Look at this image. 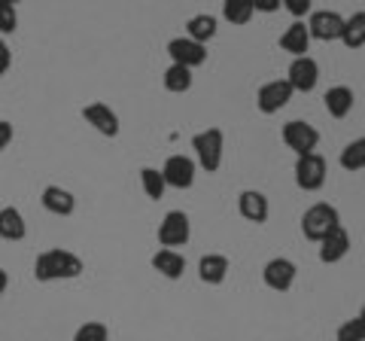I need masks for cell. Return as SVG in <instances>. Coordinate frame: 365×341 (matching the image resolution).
Masks as SVG:
<instances>
[{"instance_id": "obj_1", "label": "cell", "mask_w": 365, "mask_h": 341, "mask_svg": "<svg viewBox=\"0 0 365 341\" xmlns=\"http://www.w3.org/2000/svg\"><path fill=\"white\" fill-rule=\"evenodd\" d=\"M86 271V263L71 250H43L34 263V280L37 283H52V280H73Z\"/></svg>"}, {"instance_id": "obj_2", "label": "cell", "mask_w": 365, "mask_h": 341, "mask_svg": "<svg viewBox=\"0 0 365 341\" xmlns=\"http://www.w3.org/2000/svg\"><path fill=\"white\" fill-rule=\"evenodd\" d=\"M192 150H195V165L204 168L207 174H216L222 168L225 156V134L222 128H204L192 138Z\"/></svg>"}, {"instance_id": "obj_3", "label": "cell", "mask_w": 365, "mask_h": 341, "mask_svg": "<svg viewBox=\"0 0 365 341\" xmlns=\"http://www.w3.org/2000/svg\"><path fill=\"white\" fill-rule=\"evenodd\" d=\"M335 225H341V213L335 204H329V201H317L302 213V235L314 244L323 241Z\"/></svg>"}, {"instance_id": "obj_4", "label": "cell", "mask_w": 365, "mask_h": 341, "mask_svg": "<svg viewBox=\"0 0 365 341\" xmlns=\"http://www.w3.org/2000/svg\"><path fill=\"white\" fill-rule=\"evenodd\" d=\"M326 177H329V165L319 153L295 156V186L302 192H319L326 186Z\"/></svg>"}, {"instance_id": "obj_5", "label": "cell", "mask_w": 365, "mask_h": 341, "mask_svg": "<svg viewBox=\"0 0 365 341\" xmlns=\"http://www.w3.org/2000/svg\"><path fill=\"white\" fill-rule=\"evenodd\" d=\"M280 138H283V143H287L295 156L317 153V146H319V131L314 128L311 122H304V119H289L280 128Z\"/></svg>"}, {"instance_id": "obj_6", "label": "cell", "mask_w": 365, "mask_h": 341, "mask_svg": "<svg viewBox=\"0 0 365 341\" xmlns=\"http://www.w3.org/2000/svg\"><path fill=\"white\" fill-rule=\"evenodd\" d=\"M192 238V223H189V213L182 210H168L162 223H158V244L168 247V250H177V247H186Z\"/></svg>"}, {"instance_id": "obj_7", "label": "cell", "mask_w": 365, "mask_h": 341, "mask_svg": "<svg viewBox=\"0 0 365 341\" xmlns=\"http://www.w3.org/2000/svg\"><path fill=\"white\" fill-rule=\"evenodd\" d=\"M304 25L311 31V40L335 43V40H341V31H344V16L335 13V9H311Z\"/></svg>"}, {"instance_id": "obj_8", "label": "cell", "mask_w": 365, "mask_h": 341, "mask_svg": "<svg viewBox=\"0 0 365 341\" xmlns=\"http://www.w3.org/2000/svg\"><path fill=\"white\" fill-rule=\"evenodd\" d=\"M292 86L287 79H271V83H262L259 92H256V110L262 116H274V113H280L283 107L292 101Z\"/></svg>"}, {"instance_id": "obj_9", "label": "cell", "mask_w": 365, "mask_h": 341, "mask_svg": "<svg viewBox=\"0 0 365 341\" xmlns=\"http://www.w3.org/2000/svg\"><path fill=\"white\" fill-rule=\"evenodd\" d=\"M195 174H198V165H195V158H189V156H182V153H174V156H168V162L162 165V177H165V183L168 189H192L195 186Z\"/></svg>"}, {"instance_id": "obj_10", "label": "cell", "mask_w": 365, "mask_h": 341, "mask_svg": "<svg viewBox=\"0 0 365 341\" xmlns=\"http://www.w3.org/2000/svg\"><path fill=\"white\" fill-rule=\"evenodd\" d=\"M295 278H299V265L287 256H274L265 263V268H262V283L274 292H289Z\"/></svg>"}, {"instance_id": "obj_11", "label": "cell", "mask_w": 365, "mask_h": 341, "mask_svg": "<svg viewBox=\"0 0 365 341\" xmlns=\"http://www.w3.org/2000/svg\"><path fill=\"white\" fill-rule=\"evenodd\" d=\"M287 83L292 86V92H302V95H311L317 83H319V64L311 55H302V58H292L287 67Z\"/></svg>"}, {"instance_id": "obj_12", "label": "cell", "mask_w": 365, "mask_h": 341, "mask_svg": "<svg viewBox=\"0 0 365 341\" xmlns=\"http://www.w3.org/2000/svg\"><path fill=\"white\" fill-rule=\"evenodd\" d=\"M168 55H170V64H182V67H189V71H195V67L207 61V46L189 40L186 34H182V37L168 40Z\"/></svg>"}, {"instance_id": "obj_13", "label": "cell", "mask_w": 365, "mask_h": 341, "mask_svg": "<svg viewBox=\"0 0 365 341\" xmlns=\"http://www.w3.org/2000/svg\"><path fill=\"white\" fill-rule=\"evenodd\" d=\"M83 119L98 134H104V138H119V131H122L116 110H113L110 104H104V101H91V104H86L83 107Z\"/></svg>"}, {"instance_id": "obj_14", "label": "cell", "mask_w": 365, "mask_h": 341, "mask_svg": "<svg viewBox=\"0 0 365 341\" xmlns=\"http://www.w3.org/2000/svg\"><path fill=\"white\" fill-rule=\"evenodd\" d=\"M317 247H319V263H323V265H335V263H341V259L350 253L353 241H350V232L344 229V225H335V229L329 232Z\"/></svg>"}, {"instance_id": "obj_15", "label": "cell", "mask_w": 365, "mask_h": 341, "mask_svg": "<svg viewBox=\"0 0 365 341\" xmlns=\"http://www.w3.org/2000/svg\"><path fill=\"white\" fill-rule=\"evenodd\" d=\"M237 213L247 220V223H256V225H265L268 223V213H271V204L268 195L259 189H244L237 195Z\"/></svg>"}, {"instance_id": "obj_16", "label": "cell", "mask_w": 365, "mask_h": 341, "mask_svg": "<svg viewBox=\"0 0 365 341\" xmlns=\"http://www.w3.org/2000/svg\"><path fill=\"white\" fill-rule=\"evenodd\" d=\"M228 271H232V263H228V256H222V253H207L198 259V278H201V283H207V287H222Z\"/></svg>"}, {"instance_id": "obj_17", "label": "cell", "mask_w": 365, "mask_h": 341, "mask_svg": "<svg viewBox=\"0 0 365 341\" xmlns=\"http://www.w3.org/2000/svg\"><path fill=\"white\" fill-rule=\"evenodd\" d=\"M153 268L158 271L162 278H168V280H180L182 275H186V256L180 253V250H168V247H162V250H155L153 253Z\"/></svg>"}, {"instance_id": "obj_18", "label": "cell", "mask_w": 365, "mask_h": 341, "mask_svg": "<svg viewBox=\"0 0 365 341\" xmlns=\"http://www.w3.org/2000/svg\"><path fill=\"white\" fill-rule=\"evenodd\" d=\"M353 104H356V95H353L350 86H332L323 95V107L332 119H347L353 113Z\"/></svg>"}, {"instance_id": "obj_19", "label": "cell", "mask_w": 365, "mask_h": 341, "mask_svg": "<svg viewBox=\"0 0 365 341\" xmlns=\"http://www.w3.org/2000/svg\"><path fill=\"white\" fill-rule=\"evenodd\" d=\"M280 49L289 52L292 58H302V55H307V49H311V31H307L304 21L295 19L292 25L280 34Z\"/></svg>"}, {"instance_id": "obj_20", "label": "cell", "mask_w": 365, "mask_h": 341, "mask_svg": "<svg viewBox=\"0 0 365 341\" xmlns=\"http://www.w3.org/2000/svg\"><path fill=\"white\" fill-rule=\"evenodd\" d=\"M40 204L49 213H55V217H71V213L76 210V198L71 189L64 186H46L43 195H40Z\"/></svg>"}, {"instance_id": "obj_21", "label": "cell", "mask_w": 365, "mask_h": 341, "mask_svg": "<svg viewBox=\"0 0 365 341\" xmlns=\"http://www.w3.org/2000/svg\"><path fill=\"white\" fill-rule=\"evenodd\" d=\"M25 235H28V223L25 217H21V210L19 208H0V238L4 241H25Z\"/></svg>"}, {"instance_id": "obj_22", "label": "cell", "mask_w": 365, "mask_h": 341, "mask_svg": "<svg viewBox=\"0 0 365 341\" xmlns=\"http://www.w3.org/2000/svg\"><path fill=\"white\" fill-rule=\"evenodd\" d=\"M216 34H220V19L210 16V13H198L186 21V37L195 40V43H204V46H207Z\"/></svg>"}, {"instance_id": "obj_23", "label": "cell", "mask_w": 365, "mask_h": 341, "mask_svg": "<svg viewBox=\"0 0 365 341\" xmlns=\"http://www.w3.org/2000/svg\"><path fill=\"white\" fill-rule=\"evenodd\" d=\"M192 83H195V76H192L189 67H182V64H170L165 76H162V86H165V92L170 95H186Z\"/></svg>"}, {"instance_id": "obj_24", "label": "cell", "mask_w": 365, "mask_h": 341, "mask_svg": "<svg viewBox=\"0 0 365 341\" xmlns=\"http://www.w3.org/2000/svg\"><path fill=\"white\" fill-rule=\"evenodd\" d=\"M253 16H256L253 0H222V19L228 21V25L244 28V25L253 21Z\"/></svg>"}, {"instance_id": "obj_25", "label": "cell", "mask_w": 365, "mask_h": 341, "mask_svg": "<svg viewBox=\"0 0 365 341\" xmlns=\"http://www.w3.org/2000/svg\"><path fill=\"white\" fill-rule=\"evenodd\" d=\"M341 43L347 49H362L365 46V13H353L344 19V31H341Z\"/></svg>"}, {"instance_id": "obj_26", "label": "cell", "mask_w": 365, "mask_h": 341, "mask_svg": "<svg viewBox=\"0 0 365 341\" xmlns=\"http://www.w3.org/2000/svg\"><path fill=\"white\" fill-rule=\"evenodd\" d=\"M338 165L347 170V174H356V170H365V134L356 141H350L338 156Z\"/></svg>"}, {"instance_id": "obj_27", "label": "cell", "mask_w": 365, "mask_h": 341, "mask_svg": "<svg viewBox=\"0 0 365 341\" xmlns=\"http://www.w3.org/2000/svg\"><path fill=\"white\" fill-rule=\"evenodd\" d=\"M140 189L146 192V198H150V201H162L165 192H168V183H165L162 170L150 168V165L140 168Z\"/></svg>"}, {"instance_id": "obj_28", "label": "cell", "mask_w": 365, "mask_h": 341, "mask_svg": "<svg viewBox=\"0 0 365 341\" xmlns=\"http://www.w3.org/2000/svg\"><path fill=\"white\" fill-rule=\"evenodd\" d=\"M73 341H110V329L101 320H86L73 332Z\"/></svg>"}, {"instance_id": "obj_29", "label": "cell", "mask_w": 365, "mask_h": 341, "mask_svg": "<svg viewBox=\"0 0 365 341\" xmlns=\"http://www.w3.org/2000/svg\"><path fill=\"white\" fill-rule=\"evenodd\" d=\"M335 341H365V323L359 317H350V320H344L338 326Z\"/></svg>"}, {"instance_id": "obj_30", "label": "cell", "mask_w": 365, "mask_h": 341, "mask_svg": "<svg viewBox=\"0 0 365 341\" xmlns=\"http://www.w3.org/2000/svg\"><path fill=\"white\" fill-rule=\"evenodd\" d=\"M19 31V13L13 4H0V37Z\"/></svg>"}, {"instance_id": "obj_31", "label": "cell", "mask_w": 365, "mask_h": 341, "mask_svg": "<svg viewBox=\"0 0 365 341\" xmlns=\"http://www.w3.org/2000/svg\"><path fill=\"white\" fill-rule=\"evenodd\" d=\"M283 9L292 16V19H304V16H311V9H314V0H283Z\"/></svg>"}, {"instance_id": "obj_32", "label": "cell", "mask_w": 365, "mask_h": 341, "mask_svg": "<svg viewBox=\"0 0 365 341\" xmlns=\"http://www.w3.org/2000/svg\"><path fill=\"white\" fill-rule=\"evenodd\" d=\"M280 6H283V0H253V9L256 13H265V16L280 13Z\"/></svg>"}, {"instance_id": "obj_33", "label": "cell", "mask_w": 365, "mask_h": 341, "mask_svg": "<svg viewBox=\"0 0 365 341\" xmlns=\"http://www.w3.org/2000/svg\"><path fill=\"white\" fill-rule=\"evenodd\" d=\"M13 122H6V119H0V153H4L6 150V146L9 143H13Z\"/></svg>"}, {"instance_id": "obj_34", "label": "cell", "mask_w": 365, "mask_h": 341, "mask_svg": "<svg viewBox=\"0 0 365 341\" xmlns=\"http://www.w3.org/2000/svg\"><path fill=\"white\" fill-rule=\"evenodd\" d=\"M9 64H13V52H9V46H6V40L0 37V76H6V71H9Z\"/></svg>"}, {"instance_id": "obj_35", "label": "cell", "mask_w": 365, "mask_h": 341, "mask_svg": "<svg viewBox=\"0 0 365 341\" xmlns=\"http://www.w3.org/2000/svg\"><path fill=\"white\" fill-rule=\"evenodd\" d=\"M6 287H9V275H6V268H0V295L6 292Z\"/></svg>"}, {"instance_id": "obj_36", "label": "cell", "mask_w": 365, "mask_h": 341, "mask_svg": "<svg viewBox=\"0 0 365 341\" xmlns=\"http://www.w3.org/2000/svg\"><path fill=\"white\" fill-rule=\"evenodd\" d=\"M356 317H359V320L365 323V302H362V308H359V314H356Z\"/></svg>"}, {"instance_id": "obj_37", "label": "cell", "mask_w": 365, "mask_h": 341, "mask_svg": "<svg viewBox=\"0 0 365 341\" xmlns=\"http://www.w3.org/2000/svg\"><path fill=\"white\" fill-rule=\"evenodd\" d=\"M0 4H13V6H19V4H21V0H0Z\"/></svg>"}]
</instances>
